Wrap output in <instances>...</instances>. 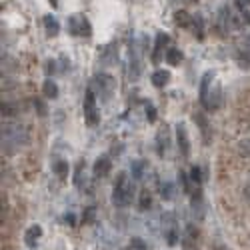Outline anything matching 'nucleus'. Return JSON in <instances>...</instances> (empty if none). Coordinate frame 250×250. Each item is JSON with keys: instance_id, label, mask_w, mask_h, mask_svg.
Wrapping results in <instances>:
<instances>
[{"instance_id": "obj_1", "label": "nucleus", "mask_w": 250, "mask_h": 250, "mask_svg": "<svg viewBox=\"0 0 250 250\" xmlns=\"http://www.w3.org/2000/svg\"><path fill=\"white\" fill-rule=\"evenodd\" d=\"M28 140H30V134L24 124H12V122L2 124V150L6 154H14L16 150L26 146Z\"/></svg>"}, {"instance_id": "obj_2", "label": "nucleus", "mask_w": 250, "mask_h": 250, "mask_svg": "<svg viewBox=\"0 0 250 250\" xmlns=\"http://www.w3.org/2000/svg\"><path fill=\"white\" fill-rule=\"evenodd\" d=\"M132 198H134V184L130 182V176L126 172H118L112 186V204L116 208H126L130 206Z\"/></svg>"}, {"instance_id": "obj_3", "label": "nucleus", "mask_w": 250, "mask_h": 250, "mask_svg": "<svg viewBox=\"0 0 250 250\" xmlns=\"http://www.w3.org/2000/svg\"><path fill=\"white\" fill-rule=\"evenodd\" d=\"M66 26H68V32H70V34H74V36H84V38H90L92 36V24H90V20L86 18L84 14H72V16H68Z\"/></svg>"}, {"instance_id": "obj_4", "label": "nucleus", "mask_w": 250, "mask_h": 250, "mask_svg": "<svg viewBox=\"0 0 250 250\" xmlns=\"http://www.w3.org/2000/svg\"><path fill=\"white\" fill-rule=\"evenodd\" d=\"M82 110H84V118L90 126H96L100 122V112H98V104H96V94L92 88L86 90L84 94V104H82Z\"/></svg>"}, {"instance_id": "obj_5", "label": "nucleus", "mask_w": 250, "mask_h": 250, "mask_svg": "<svg viewBox=\"0 0 250 250\" xmlns=\"http://www.w3.org/2000/svg\"><path fill=\"white\" fill-rule=\"evenodd\" d=\"M92 86L98 90V94L102 96L104 100H110V96H112V94H114V90H116V80H114L110 74L100 72V74H96V76H94Z\"/></svg>"}, {"instance_id": "obj_6", "label": "nucleus", "mask_w": 250, "mask_h": 250, "mask_svg": "<svg viewBox=\"0 0 250 250\" xmlns=\"http://www.w3.org/2000/svg\"><path fill=\"white\" fill-rule=\"evenodd\" d=\"M176 144H178L180 154L188 158L190 156V136H188V130L184 124H176Z\"/></svg>"}, {"instance_id": "obj_7", "label": "nucleus", "mask_w": 250, "mask_h": 250, "mask_svg": "<svg viewBox=\"0 0 250 250\" xmlns=\"http://www.w3.org/2000/svg\"><path fill=\"white\" fill-rule=\"evenodd\" d=\"M212 80H214V70H206L202 74V78H200V88H198V100H200V104H204L206 102V98L210 94V86H212Z\"/></svg>"}, {"instance_id": "obj_8", "label": "nucleus", "mask_w": 250, "mask_h": 250, "mask_svg": "<svg viewBox=\"0 0 250 250\" xmlns=\"http://www.w3.org/2000/svg\"><path fill=\"white\" fill-rule=\"evenodd\" d=\"M110 168H112V160H110L106 154H102V156H98V158L94 160L92 174H94L96 178H106L108 172H110Z\"/></svg>"}, {"instance_id": "obj_9", "label": "nucleus", "mask_w": 250, "mask_h": 250, "mask_svg": "<svg viewBox=\"0 0 250 250\" xmlns=\"http://www.w3.org/2000/svg\"><path fill=\"white\" fill-rule=\"evenodd\" d=\"M168 146H170V132L168 128H160L156 132V150H158V156H164L168 152Z\"/></svg>"}, {"instance_id": "obj_10", "label": "nucleus", "mask_w": 250, "mask_h": 250, "mask_svg": "<svg viewBox=\"0 0 250 250\" xmlns=\"http://www.w3.org/2000/svg\"><path fill=\"white\" fill-rule=\"evenodd\" d=\"M220 104H222V88H220V86H214V88L210 90L206 102H204L202 106H204L206 110H218Z\"/></svg>"}, {"instance_id": "obj_11", "label": "nucleus", "mask_w": 250, "mask_h": 250, "mask_svg": "<svg viewBox=\"0 0 250 250\" xmlns=\"http://www.w3.org/2000/svg\"><path fill=\"white\" fill-rule=\"evenodd\" d=\"M140 72H142L140 54H138L136 46H132V48H130V80H138Z\"/></svg>"}, {"instance_id": "obj_12", "label": "nucleus", "mask_w": 250, "mask_h": 250, "mask_svg": "<svg viewBox=\"0 0 250 250\" xmlns=\"http://www.w3.org/2000/svg\"><path fill=\"white\" fill-rule=\"evenodd\" d=\"M166 42H168V36H166L164 32H158V34H156V42H154V52H152V62L154 64H158L160 58L166 54V50H164Z\"/></svg>"}, {"instance_id": "obj_13", "label": "nucleus", "mask_w": 250, "mask_h": 250, "mask_svg": "<svg viewBox=\"0 0 250 250\" xmlns=\"http://www.w3.org/2000/svg\"><path fill=\"white\" fill-rule=\"evenodd\" d=\"M40 236H42V226H40V224L30 226V228L24 232V242H26V246L34 248V246L38 244V238H40Z\"/></svg>"}, {"instance_id": "obj_14", "label": "nucleus", "mask_w": 250, "mask_h": 250, "mask_svg": "<svg viewBox=\"0 0 250 250\" xmlns=\"http://www.w3.org/2000/svg\"><path fill=\"white\" fill-rule=\"evenodd\" d=\"M194 122L200 126V132H202V136H204V142H210V132H212V128H210V122H208V118L202 114V112H194Z\"/></svg>"}, {"instance_id": "obj_15", "label": "nucleus", "mask_w": 250, "mask_h": 250, "mask_svg": "<svg viewBox=\"0 0 250 250\" xmlns=\"http://www.w3.org/2000/svg\"><path fill=\"white\" fill-rule=\"evenodd\" d=\"M150 80H152V84H154L156 88H164V86L170 82V72H168V70L158 68V70H154V72H152Z\"/></svg>"}, {"instance_id": "obj_16", "label": "nucleus", "mask_w": 250, "mask_h": 250, "mask_svg": "<svg viewBox=\"0 0 250 250\" xmlns=\"http://www.w3.org/2000/svg\"><path fill=\"white\" fill-rule=\"evenodd\" d=\"M42 94L46 96V98H58V94H60V88H58V84H56V82L52 80V78H46L44 80V84H42Z\"/></svg>"}, {"instance_id": "obj_17", "label": "nucleus", "mask_w": 250, "mask_h": 250, "mask_svg": "<svg viewBox=\"0 0 250 250\" xmlns=\"http://www.w3.org/2000/svg\"><path fill=\"white\" fill-rule=\"evenodd\" d=\"M42 22H44V28H46V34H48V36H56L58 32H60V24H58V20H56V16L46 14Z\"/></svg>"}, {"instance_id": "obj_18", "label": "nucleus", "mask_w": 250, "mask_h": 250, "mask_svg": "<svg viewBox=\"0 0 250 250\" xmlns=\"http://www.w3.org/2000/svg\"><path fill=\"white\" fill-rule=\"evenodd\" d=\"M52 172H54L58 178H66V176H68V172H70V164H68V160L56 158V160L52 162Z\"/></svg>"}, {"instance_id": "obj_19", "label": "nucleus", "mask_w": 250, "mask_h": 250, "mask_svg": "<svg viewBox=\"0 0 250 250\" xmlns=\"http://www.w3.org/2000/svg\"><path fill=\"white\" fill-rule=\"evenodd\" d=\"M182 52H180V48H174V46H170V48H166V54H164V60H166V64H170V66H178L180 62H182Z\"/></svg>"}, {"instance_id": "obj_20", "label": "nucleus", "mask_w": 250, "mask_h": 250, "mask_svg": "<svg viewBox=\"0 0 250 250\" xmlns=\"http://www.w3.org/2000/svg\"><path fill=\"white\" fill-rule=\"evenodd\" d=\"M72 182H74V186H76V188H82V186H84V182H86V166H84V162H78V164H76Z\"/></svg>"}, {"instance_id": "obj_21", "label": "nucleus", "mask_w": 250, "mask_h": 250, "mask_svg": "<svg viewBox=\"0 0 250 250\" xmlns=\"http://www.w3.org/2000/svg\"><path fill=\"white\" fill-rule=\"evenodd\" d=\"M190 28H192V32H194V36H198V40L204 38V18H202L200 14H194V16H192Z\"/></svg>"}, {"instance_id": "obj_22", "label": "nucleus", "mask_w": 250, "mask_h": 250, "mask_svg": "<svg viewBox=\"0 0 250 250\" xmlns=\"http://www.w3.org/2000/svg\"><path fill=\"white\" fill-rule=\"evenodd\" d=\"M130 172H132V176H134L136 180H142L144 174H146V162L144 160H134V162H132V166H130Z\"/></svg>"}, {"instance_id": "obj_23", "label": "nucleus", "mask_w": 250, "mask_h": 250, "mask_svg": "<svg viewBox=\"0 0 250 250\" xmlns=\"http://www.w3.org/2000/svg\"><path fill=\"white\" fill-rule=\"evenodd\" d=\"M174 22H176L178 26L190 28V24H192V16H190L188 12H184V10H178V12L174 14Z\"/></svg>"}, {"instance_id": "obj_24", "label": "nucleus", "mask_w": 250, "mask_h": 250, "mask_svg": "<svg viewBox=\"0 0 250 250\" xmlns=\"http://www.w3.org/2000/svg\"><path fill=\"white\" fill-rule=\"evenodd\" d=\"M174 184H172V182H164V184H162V188H160V196L164 198V200H172L174 198Z\"/></svg>"}, {"instance_id": "obj_25", "label": "nucleus", "mask_w": 250, "mask_h": 250, "mask_svg": "<svg viewBox=\"0 0 250 250\" xmlns=\"http://www.w3.org/2000/svg\"><path fill=\"white\" fill-rule=\"evenodd\" d=\"M94 220H96V208L94 206L84 208V212H82V222L84 224H94Z\"/></svg>"}, {"instance_id": "obj_26", "label": "nucleus", "mask_w": 250, "mask_h": 250, "mask_svg": "<svg viewBox=\"0 0 250 250\" xmlns=\"http://www.w3.org/2000/svg\"><path fill=\"white\" fill-rule=\"evenodd\" d=\"M34 108H36L40 118H44V116L48 114V106H46V102H44L42 98H34Z\"/></svg>"}, {"instance_id": "obj_27", "label": "nucleus", "mask_w": 250, "mask_h": 250, "mask_svg": "<svg viewBox=\"0 0 250 250\" xmlns=\"http://www.w3.org/2000/svg\"><path fill=\"white\" fill-rule=\"evenodd\" d=\"M150 202H152V198H150V192H148V190H142V192H140V210H148Z\"/></svg>"}, {"instance_id": "obj_28", "label": "nucleus", "mask_w": 250, "mask_h": 250, "mask_svg": "<svg viewBox=\"0 0 250 250\" xmlns=\"http://www.w3.org/2000/svg\"><path fill=\"white\" fill-rule=\"evenodd\" d=\"M190 180L194 182V184L200 186V182H202V170H200L198 166H192V168H190Z\"/></svg>"}, {"instance_id": "obj_29", "label": "nucleus", "mask_w": 250, "mask_h": 250, "mask_svg": "<svg viewBox=\"0 0 250 250\" xmlns=\"http://www.w3.org/2000/svg\"><path fill=\"white\" fill-rule=\"evenodd\" d=\"M146 120L150 122V124H152V122H156V108L152 106V104H146Z\"/></svg>"}, {"instance_id": "obj_30", "label": "nucleus", "mask_w": 250, "mask_h": 250, "mask_svg": "<svg viewBox=\"0 0 250 250\" xmlns=\"http://www.w3.org/2000/svg\"><path fill=\"white\" fill-rule=\"evenodd\" d=\"M178 176H180V182H182V188H184V192H186V194H192V190H190V180H188V174L180 172Z\"/></svg>"}, {"instance_id": "obj_31", "label": "nucleus", "mask_w": 250, "mask_h": 250, "mask_svg": "<svg viewBox=\"0 0 250 250\" xmlns=\"http://www.w3.org/2000/svg\"><path fill=\"white\" fill-rule=\"evenodd\" d=\"M102 60H104V62H106L108 66H110V64H112L114 60H116V56H114V52H112V48H110V46H106V48H104V54H102Z\"/></svg>"}, {"instance_id": "obj_32", "label": "nucleus", "mask_w": 250, "mask_h": 250, "mask_svg": "<svg viewBox=\"0 0 250 250\" xmlns=\"http://www.w3.org/2000/svg\"><path fill=\"white\" fill-rule=\"evenodd\" d=\"M130 246H132V250H146V244L142 242V238H132Z\"/></svg>"}, {"instance_id": "obj_33", "label": "nucleus", "mask_w": 250, "mask_h": 250, "mask_svg": "<svg viewBox=\"0 0 250 250\" xmlns=\"http://www.w3.org/2000/svg\"><path fill=\"white\" fill-rule=\"evenodd\" d=\"M44 70H46V74H48V76L52 74V72L56 70V60H52V58H50V60H46V66H44Z\"/></svg>"}, {"instance_id": "obj_34", "label": "nucleus", "mask_w": 250, "mask_h": 250, "mask_svg": "<svg viewBox=\"0 0 250 250\" xmlns=\"http://www.w3.org/2000/svg\"><path fill=\"white\" fill-rule=\"evenodd\" d=\"M64 222L70 224V226H76V216H74V212H66V214H64Z\"/></svg>"}, {"instance_id": "obj_35", "label": "nucleus", "mask_w": 250, "mask_h": 250, "mask_svg": "<svg viewBox=\"0 0 250 250\" xmlns=\"http://www.w3.org/2000/svg\"><path fill=\"white\" fill-rule=\"evenodd\" d=\"M48 2H50V6H52L54 10H56V8L60 6V0H48Z\"/></svg>"}, {"instance_id": "obj_36", "label": "nucleus", "mask_w": 250, "mask_h": 250, "mask_svg": "<svg viewBox=\"0 0 250 250\" xmlns=\"http://www.w3.org/2000/svg\"><path fill=\"white\" fill-rule=\"evenodd\" d=\"M236 4H246V6H250V0H236Z\"/></svg>"}, {"instance_id": "obj_37", "label": "nucleus", "mask_w": 250, "mask_h": 250, "mask_svg": "<svg viewBox=\"0 0 250 250\" xmlns=\"http://www.w3.org/2000/svg\"><path fill=\"white\" fill-rule=\"evenodd\" d=\"M214 250H228V248H226V246H222V244H218V246L214 248Z\"/></svg>"}]
</instances>
